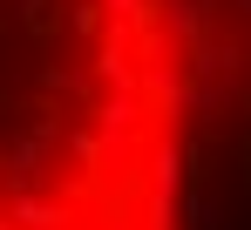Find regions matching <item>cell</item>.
I'll list each match as a JSON object with an SVG mask.
<instances>
[{
  "mask_svg": "<svg viewBox=\"0 0 251 230\" xmlns=\"http://www.w3.org/2000/svg\"><path fill=\"white\" fill-rule=\"evenodd\" d=\"M183 0H0V230H176Z\"/></svg>",
  "mask_w": 251,
  "mask_h": 230,
  "instance_id": "1",
  "label": "cell"
}]
</instances>
